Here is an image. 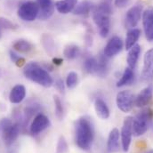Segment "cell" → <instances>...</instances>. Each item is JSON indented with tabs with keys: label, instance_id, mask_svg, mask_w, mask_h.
Returning <instances> with one entry per match:
<instances>
[{
	"label": "cell",
	"instance_id": "obj_23",
	"mask_svg": "<svg viewBox=\"0 0 153 153\" xmlns=\"http://www.w3.org/2000/svg\"><path fill=\"white\" fill-rule=\"evenodd\" d=\"M134 71L131 68L127 67L123 75L121 76V78L117 81V87H122V86H125V85H130L133 80H134Z\"/></svg>",
	"mask_w": 153,
	"mask_h": 153
},
{
	"label": "cell",
	"instance_id": "obj_16",
	"mask_svg": "<svg viewBox=\"0 0 153 153\" xmlns=\"http://www.w3.org/2000/svg\"><path fill=\"white\" fill-rule=\"evenodd\" d=\"M77 4V0H59L55 2L56 10L62 14H67L74 10Z\"/></svg>",
	"mask_w": 153,
	"mask_h": 153
},
{
	"label": "cell",
	"instance_id": "obj_15",
	"mask_svg": "<svg viewBox=\"0 0 153 153\" xmlns=\"http://www.w3.org/2000/svg\"><path fill=\"white\" fill-rule=\"evenodd\" d=\"M26 96V88L22 85H14L9 94V100L12 103L18 104L21 103Z\"/></svg>",
	"mask_w": 153,
	"mask_h": 153
},
{
	"label": "cell",
	"instance_id": "obj_32",
	"mask_svg": "<svg viewBox=\"0 0 153 153\" xmlns=\"http://www.w3.org/2000/svg\"><path fill=\"white\" fill-rule=\"evenodd\" d=\"M13 122L9 119V118H3L2 120H0V133L8 126L12 125Z\"/></svg>",
	"mask_w": 153,
	"mask_h": 153
},
{
	"label": "cell",
	"instance_id": "obj_2",
	"mask_svg": "<svg viewBox=\"0 0 153 153\" xmlns=\"http://www.w3.org/2000/svg\"><path fill=\"white\" fill-rule=\"evenodd\" d=\"M23 74L30 81L35 82L44 87H50L53 83L49 72L34 62L26 64L23 70Z\"/></svg>",
	"mask_w": 153,
	"mask_h": 153
},
{
	"label": "cell",
	"instance_id": "obj_35",
	"mask_svg": "<svg viewBox=\"0 0 153 153\" xmlns=\"http://www.w3.org/2000/svg\"><path fill=\"white\" fill-rule=\"evenodd\" d=\"M129 2L130 0H115V5L117 7H125Z\"/></svg>",
	"mask_w": 153,
	"mask_h": 153
},
{
	"label": "cell",
	"instance_id": "obj_26",
	"mask_svg": "<svg viewBox=\"0 0 153 153\" xmlns=\"http://www.w3.org/2000/svg\"><path fill=\"white\" fill-rule=\"evenodd\" d=\"M54 8L55 5L54 4L46 7H43V8H39V13H38V18L41 21H46L49 18L52 17V15L54 13Z\"/></svg>",
	"mask_w": 153,
	"mask_h": 153
},
{
	"label": "cell",
	"instance_id": "obj_11",
	"mask_svg": "<svg viewBox=\"0 0 153 153\" xmlns=\"http://www.w3.org/2000/svg\"><path fill=\"white\" fill-rule=\"evenodd\" d=\"M143 25L146 38L153 41V7H148L143 13Z\"/></svg>",
	"mask_w": 153,
	"mask_h": 153
},
{
	"label": "cell",
	"instance_id": "obj_25",
	"mask_svg": "<svg viewBox=\"0 0 153 153\" xmlns=\"http://www.w3.org/2000/svg\"><path fill=\"white\" fill-rule=\"evenodd\" d=\"M42 45L47 53L52 54L54 51V41L53 38L47 34H44L41 38Z\"/></svg>",
	"mask_w": 153,
	"mask_h": 153
},
{
	"label": "cell",
	"instance_id": "obj_17",
	"mask_svg": "<svg viewBox=\"0 0 153 153\" xmlns=\"http://www.w3.org/2000/svg\"><path fill=\"white\" fill-rule=\"evenodd\" d=\"M107 147L110 152H117L119 150V131L117 128H113L108 137Z\"/></svg>",
	"mask_w": 153,
	"mask_h": 153
},
{
	"label": "cell",
	"instance_id": "obj_34",
	"mask_svg": "<svg viewBox=\"0 0 153 153\" xmlns=\"http://www.w3.org/2000/svg\"><path fill=\"white\" fill-rule=\"evenodd\" d=\"M55 85H56V88H57L60 92H62V93L64 92V84H63V81H62V79H58V80L55 82Z\"/></svg>",
	"mask_w": 153,
	"mask_h": 153
},
{
	"label": "cell",
	"instance_id": "obj_37",
	"mask_svg": "<svg viewBox=\"0 0 153 153\" xmlns=\"http://www.w3.org/2000/svg\"><path fill=\"white\" fill-rule=\"evenodd\" d=\"M8 153H19V146L18 144H13L10 146V149L8 151Z\"/></svg>",
	"mask_w": 153,
	"mask_h": 153
},
{
	"label": "cell",
	"instance_id": "obj_1",
	"mask_svg": "<svg viewBox=\"0 0 153 153\" xmlns=\"http://www.w3.org/2000/svg\"><path fill=\"white\" fill-rule=\"evenodd\" d=\"M94 126L87 117H82L77 119L76 124V145L84 151L91 148L94 141Z\"/></svg>",
	"mask_w": 153,
	"mask_h": 153
},
{
	"label": "cell",
	"instance_id": "obj_28",
	"mask_svg": "<svg viewBox=\"0 0 153 153\" xmlns=\"http://www.w3.org/2000/svg\"><path fill=\"white\" fill-rule=\"evenodd\" d=\"M53 102H54V109H55V115L59 119H62L64 114V109L62 102L58 95L53 96Z\"/></svg>",
	"mask_w": 153,
	"mask_h": 153
},
{
	"label": "cell",
	"instance_id": "obj_36",
	"mask_svg": "<svg viewBox=\"0 0 153 153\" xmlns=\"http://www.w3.org/2000/svg\"><path fill=\"white\" fill-rule=\"evenodd\" d=\"M9 54H10V58H11V60H12V62H16L20 58H21V56L20 55H18L15 52H13V50H11L10 51V53H9Z\"/></svg>",
	"mask_w": 153,
	"mask_h": 153
},
{
	"label": "cell",
	"instance_id": "obj_20",
	"mask_svg": "<svg viewBox=\"0 0 153 153\" xmlns=\"http://www.w3.org/2000/svg\"><path fill=\"white\" fill-rule=\"evenodd\" d=\"M141 36V30L139 29H131L128 30L126 38V49L129 50L132 48L134 45H136V42Z\"/></svg>",
	"mask_w": 153,
	"mask_h": 153
},
{
	"label": "cell",
	"instance_id": "obj_30",
	"mask_svg": "<svg viewBox=\"0 0 153 153\" xmlns=\"http://www.w3.org/2000/svg\"><path fill=\"white\" fill-rule=\"evenodd\" d=\"M0 28L2 30H16L18 26L10 20L0 17Z\"/></svg>",
	"mask_w": 153,
	"mask_h": 153
},
{
	"label": "cell",
	"instance_id": "obj_13",
	"mask_svg": "<svg viewBox=\"0 0 153 153\" xmlns=\"http://www.w3.org/2000/svg\"><path fill=\"white\" fill-rule=\"evenodd\" d=\"M123 48V41L119 37H113L109 40L107 45H105L103 53L106 57L111 58L117 55L121 52Z\"/></svg>",
	"mask_w": 153,
	"mask_h": 153
},
{
	"label": "cell",
	"instance_id": "obj_18",
	"mask_svg": "<svg viewBox=\"0 0 153 153\" xmlns=\"http://www.w3.org/2000/svg\"><path fill=\"white\" fill-rule=\"evenodd\" d=\"M140 53H141V46L137 44L129 49L126 61H127L128 67L131 68L132 70H134L135 68L138 59H139V56H140Z\"/></svg>",
	"mask_w": 153,
	"mask_h": 153
},
{
	"label": "cell",
	"instance_id": "obj_5",
	"mask_svg": "<svg viewBox=\"0 0 153 153\" xmlns=\"http://www.w3.org/2000/svg\"><path fill=\"white\" fill-rule=\"evenodd\" d=\"M93 19L99 30V34L102 38H106L111 29V15L94 8Z\"/></svg>",
	"mask_w": 153,
	"mask_h": 153
},
{
	"label": "cell",
	"instance_id": "obj_21",
	"mask_svg": "<svg viewBox=\"0 0 153 153\" xmlns=\"http://www.w3.org/2000/svg\"><path fill=\"white\" fill-rule=\"evenodd\" d=\"M94 9V4L90 1L85 0L76 4V7L73 10V13L76 15H84L89 13Z\"/></svg>",
	"mask_w": 153,
	"mask_h": 153
},
{
	"label": "cell",
	"instance_id": "obj_41",
	"mask_svg": "<svg viewBox=\"0 0 153 153\" xmlns=\"http://www.w3.org/2000/svg\"><path fill=\"white\" fill-rule=\"evenodd\" d=\"M146 153H153V150H151V151H149L148 152H146Z\"/></svg>",
	"mask_w": 153,
	"mask_h": 153
},
{
	"label": "cell",
	"instance_id": "obj_14",
	"mask_svg": "<svg viewBox=\"0 0 153 153\" xmlns=\"http://www.w3.org/2000/svg\"><path fill=\"white\" fill-rule=\"evenodd\" d=\"M153 96V85L150 84L143 88L134 100V103L137 107L142 108L146 106L152 100Z\"/></svg>",
	"mask_w": 153,
	"mask_h": 153
},
{
	"label": "cell",
	"instance_id": "obj_3",
	"mask_svg": "<svg viewBox=\"0 0 153 153\" xmlns=\"http://www.w3.org/2000/svg\"><path fill=\"white\" fill-rule=\"evenodd\" d=\"M153 119V110L147 109L138 113L135 118H133V134L141 136L146 133L149 123Z\"/></svg>",
	"mask_w": 153,
	"mask_h": 153
},
{
	"label": "cell",
	"instance_id": "obj_9",
	"mask_svg": "<svg viewBox=\"0 0 153 153\" xmlns=\"http://www.w3.org/2000/svg\"><path fill=\"white\" fill-rule=\"evenodd\" d=\"M143 13V5L136 4L132 6L126 13L125 17V25L128 29H134L137 26Z\"/></svg>",
	"mask_w": 153,
	"mask_h": 153
},
{
	"label": "cell",
	"instance_id": "obj_27",
	"mask_svg": "<svg viewBox=\"0 0 153 153\" xmlns=\"http://www.w3.org/2000/svg\"><path fill=\"white\" fill-rule=\"evenodd\" d=\"M63 54L65 58H67L68 60H73L79 54V47L75 45H67L63 51Z\"/></svg>",
	"mask_w": 153,
	"mask_h": 153
},
{
	"label": "cell",
	"instance_id": "obj_38",
	"mask_svg": "<svg viewBox=\"0 0 153 153\" xmlns=\"http://www.w3.org/2000/svg\"><path fill=\"white\" fill-rule=\"evenodd\" d=\"M53 64H55V65H62V62H63V60L62 59V58H58V57H55V58H53Z\"/></svg>",
	"mask_w": 153,
	"mask_h": 153
},
{
	"label": "cell",
	"instance_id": "obj_31",
	"mask_svg": "<svg viewBox=\"0 0 153 153\" xmlns=\"http://www.w3.org/2000/svg\"><path fill=\"white\" fill-rule=\"evenodd\" d=\"M68 151V143L63 136H61L57 143L56 153H65Z\"/></svg>",
	"mask_w": 153,
	"mask_h": 153
},
{
	"label": "cell",
	"instance_id": "obj_19",
	"mask_svg": "<svg viewBox=\"0 0 153 153\" xmlns=\"http://www.w3.org/2000/svg\"><path fill=\"white\" fill-rule=\"evenodd\" d=\"M94 109H95V112L99 117H101L102 119H107L110 117V110L109 107L107 106L106 102L101 99V98H97L94 102Z\"/></svg>",
	"mask_w": 153,
	"mask_h": 153
},
{
	"label": "cell",
	"instance_id": "obj_8",
	"mask_svg": "<svg viewBox=\"0 0 153 153\" xmlns=\"http://www.w3.org/2000/svg\"><path fill=\"white\" fill-rule=\"evenodd\" d=\"M142 79L145 83H152L153 81V48L148 50L144 54Z\"/></svg>",
	"mask_w": 153,
	"mask_h": 153
},
{
	"label": "cell",
	"instance_id": "obj_22",
	"mask_svg": "<svg viewBox=\"0 0 153 153\" xmlns=\"http://www.w3.org/2000/svg\"><path fill=\"white\" fill-rule=\"evenodd\" d=\"M13 48L16 52L22 53H26L30 52L33 49V45L27 40L25 39H19L16 40L13 44Z\"/></svg>",
	"mask_w": 153,
	"mask_h": 153
},
{
	"label": "cell",
	"instance_id": "obj_7",
	"mask_svg": "<svg viewBox=\"0 0 153 153\" xmlns=\"http://www.w3.org/2000/svg\"><path fill=\"white\" fill-rule=\"evenodd\" d=\"M133 135V117H127L125 118L121 129V143L122 149L125 152L129 151V147Z\"/></svg>",
	"mask_w": 153,
	"mask_h": 153
},
{
	"label": "cell",
	"instance_id": "obj_40",
	"mask_svg": "<svg viewBox=\"0 0 153 153\" xmlns=\"http://www.w3.org/2000/svg\"><path fill=\"white\" fill-rule=\"evenodd\" d=\"M2 30H3L0 28V38H1V37H2Z\"/></svg>",
	"mask_w": 153,
	"mask_h": 153
},
{
	"label": "cell",
	"instance_id": "obj_33",
	"mask_svg": "<svg viewBox=\"0 0 153 153\" xmlns=\"http://www.w3.org/2000/svg\"><path fill=\"white\" fill-rule=\"evenodd\" d=\"M37 4H38L39 8H43L53 4V0H37Z\"/></svg>",
	"mask_w": 153,
	"mask_h": 153
},
{
	"label": "cell",
	"instance_id": "obj_12",
	"mask_svg": "<svg viewBox=\"0 0 153 153\" xmlns=\"http://www.w3.org/2000/svg\"><path fill=\"white\" fill-rule=\"evenodd\" d=\"M50 126V119L44 114H38L30 125V133L32 134H38Z\"/></svg>",
	"mask_w": 153,
	"mask_h": 153
},
{
	"label": "cell",
	"instance_id": "obj_6",
	"mask_svg": "<svg viewBox=\"0 0 153 153\" xmlns=\"http://www.w3.org/2000/svg\"><path fill=\"white\" fill-rule=\"evenodd\" d=\"M134 102V94L129 90L121 91L117 94V98H116L117 106L123 112L126 113L129 112L133 108Z\"/></svg>",
	"mask_w": 153,
	"mask_h": 153
},
{
	"label": "cell",
	"instance_id": "obj_29",
	"mask_svg": "<svg viewBox=\"0 0 153 153\" xmlns=\"http://www.w3.org/2000/svg\"><path fill=\"white\" fill-rule=\"evenodd\" d=\"M77 80H78L77 74L75 71H71L66 78V85L69 88L72 89L77 85Z\"/></svg>",
	"mask_w": 153,
	"mask_h": 153
},
{
	"label": "cell",
	"instance_id": "obj_4",
	"mask_svg": "<svg viewBox=\"0 0 153 153\" xmlns=\"http://www.w3.org/2000/svg\"><path fill=\"white\" fill-rule=\"evenodd\" d=\"M38 13L39 7L37 2L26 1L20 5L17 14L24 22H33L38 18Z\"/></svg>",
	"mask_w": 153,
	"mask_h": 153
},
{
	"label": "cell",
	"instance_id": "obj_24",
	"mask_svg": "<svg viewBox=\"0 0 153 153\" xmlns=\"http://www.w3.org/2000/svg\"><path fill=\"white\" fill-rule=\"evenodd\" d=\"M84 68L86 72L90 74H95L97 75L98 72V68H99V62L98 60H96L94 57H89L87 58L85 62H84Z\"/></svg>",
	"mask_w": 153,
	"mask_h": 153
},
{
	"label": "cell",
	"instance_id": "obj_39",
	"mask_svg": "<svg viewBox=\"0 0 153 153\" xmlns=\"http://www.w3.org/2000/svg\"><path fill=\"white\" fill-rule=\"evenodd\" d=\"M25 59L24 58H22V57H21L16 62H15V64H16V66H18V67H22L24 64H25Z\"/></svg>",
	"mask_w": 153,
	"mask_h": 153
},
{
	"label": "cell",
	"instance_id": "obj_10",
	"mask_svg": "<svg viewBox=\"0 0 153 153\" xmlns=\"http://www.w3.org/2000/svg\"><path fill=\"white\" fill-rule=\"evenodd\" d=\"M21 132V125L19 123H14L7 127H5L2 132V138L4 140V144L7 147H10L13 145L15 142V140L18 138Z\"/></svg>",
	"mask_w": 153,
	"mask_h": 153
}]
</instances>
